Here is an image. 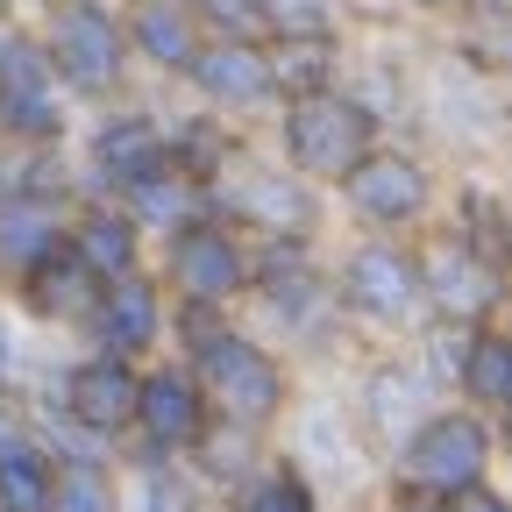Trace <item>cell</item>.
<instances>
[{
    "mask_svg": "<svg viewBox=\"0 0 512 512\" xmlns=\"http://www.w3.org/2000/svg\"><path fill=\"white\" fill-rule=\"evenodd\" d=\"M207 22H221V29H256L264 22V0H192Z\"/></svg>",
    "mask_w": 512,
    "mask_h": 512,
    "instance_id": "25",
    "label": "cell"
},
{
    "mask_svg": "<svg viewBox=\"0 0 512 512\" xmlns=\"http://www.w3.org/2000/svg\"><path fill=\"white\" fill-rule=\"evenodd\" d=\"M463 384H470L484 406H505V399H512V349H505L498 335L470 342V349H463Z\"/></svg>",
    "mask_w": 512,
    "mask_h": 512,
    "instance_id": "18",
    "label": "cell"
},
{
    "mask_svg": "<svg viewBox=\"0 0 512 512\" xmlns=\"http://www.w3.org/2000/svg\"><path fill=\"white\" fill-rule=\"evenodd\" d=\"M406 470L427 484V491H470L484 477V427L463 420V413H441L420 427V441L406 448Z\"/></svg>",
    "mask_w": 512,
    "mask_h": 512,
    "instance_id": "3",
    "label": "cell"
},
{
    "mask_svg": "<svg viewBox=\"0 0 512 512\" xmlns=\"http://www.w3.org/2000/svg\"><path fill=\"white\" fill-rule=\"evenodd\" d=\"M349 299H356L363 313L399 320V313L420 299V271L406 264L392 242H370V249H356V256H349Z\"/></svg>",
    "mask_w": 512,
    "mask_h": 512,
    "instance_id": "9",
    "label": "cell"
},
{
    "mask_svg": "<svg viewBox=\"0 0 512 512\" xmlns=\"http://www.w3.org/2000/svg\"><path fill=\"white\" fill-rule=\"evenodd\" d=\"M57 249V207L36 200V192H15L0 200V264H43Z\"/></svg>",
    "mask_w": 512,
    "mask_h": 512,
    "instance_id": "12",
    "label": "cell"
},
{
    "mask_svg": "<svg viewBox=\"0 0 512 512\" xmlns=\"http://www.w3.org/2000/svg\"><path fill=\"white\" fill-rule=\"evenodd\" d=\"M50 72H64L72 86H86V93H100V86H114V72H121V29H114V15H100V8H64L57 15V64Z\"/></svg>",
    "mask_w": 512,
    "mask_h": 512,
    "instance_id": "5",
    "label": "cell"
},
{
    "mask_svg": "<svg viewBox=\"0 0 512 512\" xmlns=\"http://www.w3.org/2000/svg\"><path fill=\"white\" fill-rule=\"evenodd\" d=\"M448 512H505V505H498L484 484H470V491H463V505H448Z\"/></svg>",
    "mask_w": 512,
    "mask_h": 512,
    "instance_id": "28",
    "label": "cell"
},
{
    "mask_svg": "<svg viewBox=\"0 0 512 512\" xmlns=\"http://www.w3.org/2000/svg\"><path fill=\"white\" fill-rule=\"evenodd\" d=\"M0 370H8V335H0Z\"/></svg>",
    "mask_w": 512,
    "mask_h": 512,
    "instance_id": "30",
    "label": "cell"
},
{
    "mask_svg": "<svg viewBox=\"0 0 512 512\" xmlns=\"http://www.w3.org/2000/svg\"><path fill=\"white\" fill-rule=\"evenodd\" d=\"M349 192H356V207L370 221H413L427 207V171L406 164V157H363L356 178H349Z\"/></svg>",
    "mask_w": 512,
    "mask_h": 512,
    "instance_id": "10",
    "label": "cell"
},
{
    "mask_svg": "<svg viewBox=\"0 0 512 512\" xmlns=\"http://www.w3.org/2000/svg\"><path fill=\"white\" fill-rule=\"evenodd\" d=\"M264 8H271V0H264ZM299 22V29H320V0H278V22Z\"/></svg>",
    "mask_w": 512,
    "mask_h": 512,
    "instance_id": "27",
    "label": "cell"
},
{
    "mask_svg": "<svg viewBox=\"0 0 512 512\" xmlns=\"http://www.w3.org/2000/svg\"><path fill=\"white\" fill-rule=\"evenodd\" d=\"M72 256H79L86 278H128V264H136V228H128L121 214H86Z\"/></svg>",
    "mask_w": 512,
    "mask_h": 512,
    "instance_id": "14",
    "label": "cell"
},
{
    "mask_svg": "<svg viewBox=\"0 0 512 512\" xmlns=\"http://www.w3.org/2000/svg\"><path fill=\"white\" fill-rule=\"evenodd\" d=\"M171 278H178V292H192V299H228V292L242 285V249H235L221 228H185L178 249H171Z\"/></svg>",
    "mask_w": 512,
    "mask_h": 512,
    "instance_id": "8",
    "label": "cell"
},
{
    "mask_svg": "<svg viewBox=\"0 0 512 512\" xmlns=\"http://www.w3.org/2000/svg\"><path fill=\"white\" fill-rule=\"evenodd\" d=\"M242 512H313V498H306L299 477H264V484L242 498Z\"/></svg>",
    "mask_w": 512,
    "mask_h": 512,
    "instance_id": "23",
    "label": "cell"
},
{
    "mask_svg": "<svg viewBox=\"0 0 512 512\" xmlns=\"http://www.w3.org/2000/svg\"><path fill=\"white\" fill-rule=\"evenodd\" d=\"M150 335H157V292H150L143 278H114L107 299H100V342H107L114 363H121L128 349H143Z\"/></svg>",
    "mask_w": 512,
    "mask_h": 512,
    "instance_id": "11",
    "label": "cell"
},
{
    "mask_svg": "<svg viewBox=\"0 0 512 512\" xmlns=\"http://www.w3.org/2000/svg\"><path fill=\"white\" fill-rule=\"evenodd\" d=\"M100 164H107L121 185H136V178L164 171V136H157L150 121H136V114H128V121H107V128H100Z\"/></svg>",
    "mask_w": 512,
    "mask_h": 512,
    "instance_id": "15",
    "label": "cell"
},
{
    "mask_svg": "<svg viewBox=\"0 0 512 512\" xmlns=\"http://www.w3.org/2000/svg\"><path fill=\"white\" fill-rule=\"evenodd\" d=\"M434 292H441L448 306H463V313H470V306H484V299H491V278L470 264L463 249H441V256H434Z\"/></svg>",
    "mask_w": 512,
    "mask_h": 512,
    "instance_id": "21",
    "label": "cell"
},
{
    "mask_svg": "<svg viewBox=\"0 0 512 512\" xmlns=\"http://www.w3.org/2000/svg\"><path fill=\"white\" fill-rule=\"evenodd\" d=\"M0 128H15V136H50L57 128V72L36 43L0 50Z\"/></svg>",
    "mask_w": 512,
    "mask_h": 512,
    "instance_id": "4",
    "label": "cell"
},
{
    "mask_svg": "<svg viewBox=\"0 0 512 512\" xmlns=\"http://www.w3.org/2000/svg\"><path fill=\"white\" fill-rule=\"evenodd\" d=\"M43 512H114V491L93 463H72L64 477H50V505Z\"/></svg>",
    "mask_w": 512,
    "mask_h": 512,
    "instance_id": "20",
    "label": "cell"
},
{
    "mask_svg": "<svg viewBox=\"0 0 512 512\" xmlns=\"http://www.w3.org/2000/svg\"><path fill=\"white\" fill-rule=\"evenodd\" d=\"M50 456L29 441H0V512H43L50 505Z\"/></svg>",
    "mask_w": 512,
    "mask_h": 512,
    "instance_id": "16",
    "label": "cell"
},
{
    "mask_svg": "<svg viewBox=\"0 0 512 512\" xmlns=\"http://www.w3.org/2000/svg\"><path fill=\"white\" fill-rule=\"evenodd\" d=\"M192 79H200L214 100L242 107V100H256V93L271 86V64L256 57V50H242V43H221V50H200V57H192Z\"/></svg>",
    "mask_w": 512,
    "mask_h": 512,
    "instance_id": "13",
    "label": "cell"
},
{
    "mask_svg": "<svg viewBox=\"0 0 512 512\" xmlns=\"http://www.w3.org/2000/svg\"><path fill=\"white\" fill-rule=\"evenodd\" d=\"M29 271H36L29 285H36V306H43V313H79V306H86V292H79V278H86V271H79V256L57 271V249H50L43 264H29Z\"/></svg>",
    "mask_w": 512,
    "mask_h": 512,
    "instance_id": "22",
    "label": "cell"
},
{
    "mask_svg": "<svg viewBox=\"0 0 512 512\" xmlns=\"http://www.w3.org/2000/svg\"><path fill=\"white\" fill-rule=\"evenodd\" d=\"M328 64H335V43H328V36H299V43H285V50H278L271 79H285V86H299V93L313 100V93H320V79H328Z\"/></svg>",
    "mask_w": 512,
    "mask_h": 512,
    "instance_id": "19",
    "label": "cell"
},
{
    "mask_svg": "<svg viewBox=\"0 0 512 512\" xmlns=\"http://www.w3.org/2000/svg\"><path fill=\"white\" fill-rule=\"evenodd\" d=\"M136 200H143L157 221H171V214H185V185H178V178L164 185V171H150V178H136Z\"/></svg>",
    "mask_w": 512,
    "mask_h": 512,
    "instance_id": "24",
    "label": "cell"
},
{
    "mask_svg": "<svg viewBox=\"0 0 512 512\" xmlns=\"http://www.w3.org/2000/svg\"><path fill=\"white\" fill-rule=\"evenodd\" d=\"M64 413H72L79 427H93V434L128 427L136 420V377H128V363H114V356L79 363L72 377H64Z\"/></svg>",
    "mask_w": 512,
    "mask_h": 512,
    "instance_id": "6",
    "label": "cell"
},
{
    "mask_svg": "<svg viewBox=\"0 0 512 512\" xmlns=\"http://www.w3.org/2000/svg\"><path fill=\"white\" fill-rule=\"evenodd\" d=\"M143 512H185V484L171 470H150L143 477Z\"/></svg>",
    "mask_w": 512,
    "mask_h": 512,
    "instance_id": "26",
    "label": "cell"
},
{
    "mask_svg": "<svg viewBox=\"0 0 512 512\" xmlns=\"http://www.w3.org/2000/svg\"><path fill=\"white\" fill-rule=\"evenodd\" d=\"M136 420H143V434L157 441V448H192L207 434V399L192 392L185 377H150V384H136Z\"/></svg>",
    "mask_w": 512,
    "mask_h": 512,
    "instance_id": "7",
    "label": "cell"
},
{
    "mask_svg": "<svg viewBox=\"0 0 512 512\" xmlns=\"http://www.w3.org/2000/svg\"><path fill=\"white\" fill-rule=\"evenodd\" d=\"M136 43H143L157 64H178V72H192V57H200L192 22L171 8V0H136Z\"/></svg>",
    "mask_w": 512,
    "mask_h": 512,
    "instance_id": "17",
    "label": "cell"
},
{
    "mask_svg": "<svg viewBox=\"0 0 512 512\" xmlns=\"http://www.w3.org/2000/svg\"><path fill=\"white\" fill-rule=\"evenodd\" d=\"M285 143H292L299 171H356L363 150H370V114L342 93H313V100L292 107Z\"/></svg>",
    "mask_w": 512,
    "mask_h": 512,
    "instance_id": "1",
    "label": "cell"
},
{
    "mask_svg": "<svg viewBox=\"0 0 512 512\" xmlns=\"http://www.w3.org/2000/svg\"><path fill=\"white\" fill-rule=\"evenodd\" d=\"M200 377H207V392H214L235 420H264V413H278V399H285L278 363H271L264 349H249L242 335H214V342L200 349Z\"/></svg>",
    "mask_w": 512,
    "mask_h": 512,
    "instance_id": "2",
    "label": "cell"
},
{
    "mask_svg": "<svg viewBox=\"0 0 512 512\" xmlns=\"http://www.w3.org/2000/svg\"><path fill=\"white\" fill-rule=\"evenodd\" d=\"M399 512H448V505H434V498H413V505H399Z\"/></svg>",
    "mask_w": 512,
    "mask_h": 512,
    "instance_id": "29",
    "label": "cell"
}]
</instances>
